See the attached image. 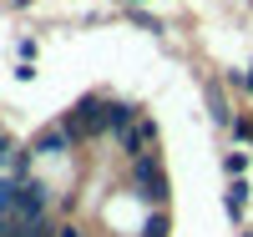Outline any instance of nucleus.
Masks as SVG:
<instances>
[{
  "instance_id": "1",
  "label": "nucleus",
  "mask_w": 253,
  "mask_h": 237,
  "mask_svg": "<svg viewBox=\"0 0 253 237\" xmlns=\"http://www.w3.org/2000/svg\"><path fill=\"white\" fill-rule=\"evenodd\" d=\"M132 197H142L152 212L167 207V197H172V187H167V171L157 157H132Z\"/></svg>"
},
{
  "instance_id": "2",
  "label": "nucleus",
  "mask_w": 253,
  "mask_h": 237,
  "mask_svg": "<svg viewBox=\"0 0 253 237\" xmlns=\"http://www.w3.org/2000/svg\"><path fill=\"white\" fill-rule=\"evenodd\" d=\"M46 202H51L46 182L26 177V182H20V197H15V217H20V222H46Z\"/></svg>"
},
{
  "instance_id": "3",
  "label": "nucleus",
  "mask_w": 253,
  "mask_h": 237,
  "mask_svg": "<svg viewBox=\"0 0 253 237\" xmlns=\"http://www.w3.org/2000/svg\"><path fill=\"white\" fill-rule=\"evenodd\" d=\"M107 106H112L107 96H86V101H81L76 111H71V116H76V126H81V136H101V132H112Z\"/></svg>"
},
{
  "instance_id": "4",
  "label": "nucleus",
  "mask_w": 253,
  "mask_h": 237,
  "mask_svg": "<svg viewBox=\"0 0 253 237\" xmlns=\"http://www.w3.org/2000/svg\"><path fill=\"white\" fill-rule=\"evenodd\" d=\"M71 141H76V136L56 121V126H46V132L31 141V152H36V157H61V152H71Z\"/></svg>"
},
{
  "instance_id": "5",
  "label": "nucleus",
  "mask_w": 253,
  "mask_h": 237,
  "mask_svg": "<svg viewBox=\"0 0 253 237\" xmlns=\"http://www.w3.org/2000/svg\"><path fill=\"white\" fill-rule=\"evenodd\" d=\"M208 106H213V121H218V126H233V111H228V101H223V86H218V81L208 86Z\"/></svg>"
},
{
  "instance_id": "6",
  "label": "nucleus",
  "mask_w": 253,
  "mask_h": 237,
  "mask_svg": "<svg viewBox=\"0 0 253 237\" xmlns=\"http://www.w3.org/2000/svg\"><path fill=\"white\" fill-rule=\"evenodd\" d=\"M243 202H248V182L238 177L233 187H228V217H243Z\"/></svg>"
},
{
  "instance_id": "7",
  "label": "nucleus",
  "mask_w": 253,
  "mask_h": 237,
  "mask_svg": "<svg viewBox=\"0 0 253 237\" xmlns=\"http://www.w3.org/2000/svg\"><path fill=\"white\" fill-rule=\"evenodd\" d=\"M167 232H172V222H167V212H152V217L142 222V232H137V237H167Z\"/></svg>"
},
{
  "instance_id": "8",
  "label": "nucleus",
  "mask_w": 253,
  "mask_h": 237,
  "mask_svg": "<svg viewBox=\"0 0 253 237\" xmlns=\"http://www.w3.org/2000/svg\"><path fill=\"white\" fill-rule=\"evenodd\" d=\"M15 197H20V182H0V217L15 212Z\"/></svg>"
},
{
  "instance_id": "9",
  "label": "nucleus",
  "mask_w": 253,
  "mask_h": 237,
  "mask_svg": "<svg viewBox=\"0 0 253 237\" xmlns=\"http://www.w3.org/2000/svg\"><path fill=\"white\" fill-rule=\"evenodd\" d=\"M243 167H248V157H243V152H228V157H223V171H228L233 182L243 177Z\"/></svg>"
},
{
  "instance_id": "10",
  "label": "nucleus",
  "mask_w": 253,
  "mask_h": 237,
  "mask_svg": "<svg viewBox=\"0 0 253 237\" xmlns=\"http://www.w3.org/2000/svg\"><path fill=\"white\" fill-rule=\"evenodd\" d=\"M0 162H15V146H10L5 136H0Z\"/></svg>"
},
{
  "instance_id": "11",
  "label": "nucleus",
  "mask_w": 253,
  "mask_h": 237,
  "mask_svg": "<svg viewBox=\"0 0 253 237\" xmlns=\"http://www.w3.org/2000/svg\"><path fill=\"white\" fill-rule=\"evenodd\" d=\"M56 237H81V227H71V222H66V227H61Z\"/></svg>"
},
{
  "instance_id": "12",
  "label": "nucleus",
  "mask_w": 253,
  "mask_h": 237,
  "mask_svg": "<svg viewBox=\"0 0 253 237\" xmlns=\"http://www.w3.org/2000/svg\"><path fill=\"white\" fill-rule=\"evenodd\" d=\"M126 5H142V0H126Z\"/></svg>"
},
{
  "instance_id": "13",
  "label": "nucleus",
  "mask_w": 253,
  "mask_h": 237,
  "mask_svg": "<svg viewBox=\"0 0 253 237\" xmlns=\"http://www.w3.org/2000/svg\"><path fill=\"white\" fill-rule=\"evenodd\" d=\"M248 86H253V71H248Z\"/></svg>"
}]
</instances>
